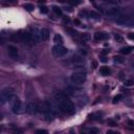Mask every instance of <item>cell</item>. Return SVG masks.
Wrapping results in <instances>:
<instances>
[{"label": "cell", "mask_w": 134, "mask_h": 134, "mask_svg": "<svg viewBox=\"0 0 134 134\" xmlns=\"http://www.w3.org/2000/svg\"><path fill=\"white\" fill-rule=\"evenodd\" d=\"M56 98H57V102L59 104V107L61 109V111L65 114L68 115H72L75 113V107L73 103L69 100V98L64 94L62 92H59L56 94Z\"/></svg>", "instance_id": "cell-1"}, {"label": "cell", "mask_w": 134, "mask_h": 134, "mask_svg": "<svg viewBox=\"0 0 134 134\" xmlns=\"http://www.w3.org/2000/svg\"><path fill=\"white\" fill-rule=\"evenodd\" d=\"M14 96V89L11 88V87H5L1 90L0 92V101H1V104L7 103L8 101L10 102V100Z\"/></svg>", "instance_id": "cell-2"}, {"label": "cell", "mask_w": 134, "mask_h": 134, "mask_svg": "<svg viewBox=\"0 0 134 134\" xmlns=\"http://www.w3.org/2000/svg\"><path fill=\"white\" fill-rule=\"evenodd\" d=\"M87 77H86V73L84 72H74L70 75V82L74 85H82L85 81H86Z\"/></svg>", "instance_id": "cell-3"}, {"label": "cell", "mask_w": 134, "mask_h": 134, "mask_svg": "<svg viewBox=\"0 0 134 134\" xmlns=\"http://www.w3.org/2000/svg\"><path fill=\"white\" fill-rule=\"evenodd\" d=\"M10 104H11V109L15 114H18L21 112V101L19 97L17 96H13L10 100Z\"/></svg>", "instance_id": "cell-4"}, {"label": "cell", "mask_w": 134, "mask_h": 134, "mask_svg": "<svg viewBox=\"0 0 134 134\" xmlns=\"http://www.w3.org/2000/svg\"><path fill=\"white\" fill-rule=\"evenodd\" d=\"M51 52L56 58H61L67 55L68 49L66 47H64L63 45H55L51 49Z\"/></svg>", "instance_id": "cell-5"}, {"label": "cell", "mask_w": 134, "mask_h": 134, "mask_svg": "<svg viewBox=\"0 0 134 134\" xmlns=\"http://www.w3.org/2000/svg\"><path fill=\"white\" fill-rule=\"evenodd\" d=\"M46 105H47V107L49 108L50 112L54 115H58L60 113L61 109H60L59 104H58L57 101H47V102H46Z\"/></svg>", "instance_id": "cell-6"}, {"label": "cell", "mask_w": 134, "mask_h": 134, "mask_svg": "<svg viewBox=\"0 0 134 134\" xmlns=\"http://www.w3.org/2000/svg\"><path fill=\"white\" fill-rule=\"evenodd\" d=\"M105 14L109 17H118L121 14V11L118 7H111V8L107 9V11L105 12Z\"/></svg>", "instance_id": "cell-7"}, {"label": "cell", "mask_w": 134, "mask_h": 134, "mask_svg": "<svg viewBox=\"0 0 134 134\" xmlns=\"http://www.w3.org/2000/svg\"><path fill=\"white\" fill-rule=\"evenodd\" d=\"M26 112L28 113V114H32V115H34V114H37V112L39 111V107H38V105H37V103H34V102H31V103H28L27 105H26Z\"/></svg>", "instance_id": "cell-8"}, {"label": "cell", "mask_w": 134, "mask_h": 134, "mask_svg": "<svg viewBox=\"0 0 134 134\" xmlns=\"http://www.w3.org/2000/svg\"><path fill=\"white\" fill-rule=\"evenodd\" d=\"M31 34L33 36V39H34V42L36 43H39L41 40V30H39L38 27H33L32 31H31Z\"/></svg>", "instance_id": "cell-9"}, {"label": "cell", "mask_w": 134, "mask_h": 134, "mask_svg": "<svg viewBox=\"0 0 134 134\" xmlns=\"http://www.w3.org/2000/svg\"><path fill=\"white\" fill-rule=\"evenodd\" d=\"M20 34V37H21V41L22 42H26V43H33L34 42V39L31 33H27V32H21Z\"/></svg>", "instance_id": "cell-10"}, {"label": "cell", "mask_w": 134, "mask_h": 134, "mask_svg": "<svg viewBox=\"0 0 134 134\" xmlns=\"http://www.w3.org/2000/svg\"><path fill=\"white\" fill-rule=\"evenodd\" d=\"M8 52H9V56L12 58V59H14V60L18 59V56H19L18 49H17V47H15V46L10 45L9 48H8Z\"/></svg>", "instance_id": "cell-11"}, {"label": "cell", "mask_w": 134, "mask_h": 134, "mask_svg": "<svg viewBox=\"0 0 134 134\" xmlns=\"http://www.w3.org/2000/svg\"><path fill=\"white\" fill-rule=\"evenodd\" d=\"M115 21H116V23H118V24H120V25H125L129 22V18H128L127 15H124L123 13H121L118 17L115 18Z\"/></svg>", "instance_id": "cell-12"}, {"label": "cell", "mask_w": 134, "mask_h": 134, "mask_svg": "<svg viewBox=\"0 0 134 134\" xmlns=\"http://www.w3.org/2000/svg\"><path fill=\"white\" fill-rule=\"evenodd\" d=\"M88 103V98L85 95H80V96H77V104L79 107H83L85 105Z\"/></svg>", "instance_id": "cell-13"}, {"label": "cell", "mask_w": 134, "mask_h": 134, "mask_svg": "<svg viewBox=\"0 0 134 134\" xmlns=\"http://www.w3.org/2000/svg\"><path fill=\"white\" fill-rule=\"evenodd\" d=\"M71 62L74 64L75 66H81L84 63V58L82 56H74L71 59Z\"/></svg>", "instance_id": "cell-14"}, {"label": "cell", "mask_w": 134, "mask_h": 134, "mask_svg": "<svg viewBox=\"0 0 134 134\" xmlns=\"http://www.w3.org/2000/svg\"><path fill=\"white\" fill-rule=\"evenodd\" d=\"M93 38H94L95 41H102V40L108 39V35L106 33H95Z\"/></svg>", "instance_id": "cell-15"}, {"label": "cell", "mask_w": 134, "mask_h": 134, "mask_svg": "<svg viewBox=\"0 0 134 134\" xmlns=\"http://www.w3.org/2000/svg\"><path fill=\"white\" fill-rule=\"evenodd\" d=\"M49 39V31L47 28H42L41 30V40L42 41H47Z\"/></svg>", "instance_id": "cell-16"}, {"label": "cell", "mask_w": 134, "mask_h": 134, "mask_svg": "<svg viewBox=\"0 0 134 134\" xmlns=\"http://www.w3.org/2000/svg\"><path fill=\"white\" fill-rule=\"evenodd\" d=\"M54 42L56 43V45H62L63 43V38L60 34H56L54 36Z\"/></svg>", "instance_id": "cell-17"}, {"label": "cell", "mask_w": 134, "mask_h": 134, "mask_svg": "<svg viewBox=\"0 0 134 134\" xmlns=\"http://www.w3.org/2000/svg\"><path fill=\"white\" fill-rule=\"evenodd\" d=\"M100 72H101L103 75H105V77H107V75H109L110 73H111V70H110V68H109V67H107V66H103V67H101Z\"/></svg>", "instance_id": "cell-18"}, {"label": "cell", "mask_w": 134, "mask_h": 134, "mask_svg": "<svg viewBox=\"0 0 134 134\" xmlns=\"http://www.w3.org/2000/svg\"><path fill=\"white\" fill-rule=\"evenodd\" d=\"M80 39H81V41L82 42H88L89 40L91 39V36L89 34H82L80 36Z\"/></svg>", "instance_id": "cell-19"}, {"label": "cell", "mask_w": 134, "mask_h": 134, "mask_svg": "<svg viewBox=\"0 0 134 134\" xmlns=\"http://www.w3.org/2000/svg\"><path fill=\"white\" fill-rule=\"evenodd\" d=\"M132 49H133V47H121L119 49V52L123 55H129L132 51Z\"/></svg>", "instance_id": "cell-20"}, {"label": "cell", "mask_w": 134, "mask_h": 134, "mask_svg": "<svg viewBox=\"0 0 134 134\" xmlns=\"http://www.w3.org/2000/svg\"><path fill=\"white\" fill-rule=\"evenodd\" d=\"M12 41H14V42H22L21 41V37H20V34H13L12 35Z\"/></svg>", "instance_id": "cell-21"}, {"label": "cell", "mask_w": 134, "mask_h": 134, "mask_svg": "<svg viewBox=\"0 0 134 134\" xmlns=\"http://www.w3.org/2000/svg\"><path fill=\"white\" fill-rule=\"evenodd\" d=\"M52 11L56 13V15L62 16V10H61V8H59V7H52Z\"/></svg>", "instance_id": "cell-22"}, {"label": "cell", "mask_w": 134, "mask_h": 134, "mask_svg": "<svg viewBox=\"0 0 134 134\" xmlns=\"http://www.w3.org/2000/svg\"><path fill=\"white\" fill-rule=\"evenodd\" d=\"M113 59H114V62H116V63H124L125 62V59L120 56H114Z\"/></svg>", "instance_id": "cell-23"}, {"label": "cell", "mask_w": 134, "mask_h": 134, "mask_svg": "<svg viewBox=\"0 0 134 134\" xmlns=\"http://www.w3.org/2000/svg\"><path fill=\"white\" fill-rule=\"evenodd\" d=\"M24 9L26 11H28V12H32V11H34L35 7H34V4H32V3H25L24 4Z\"/></svg>", "instance_id": "cell-24"}, {"label": "cell", "mask_w": 134, "mask_h": 134, "mask_svg": "<svg viewBox=\"0 0 134 134\" xmlns=\"http://www.w3.org/2000/svg\"><path fill=\"white\" fill-rule=\"evenodd\" d=\"M66 31H67V33H69V35H71V36H78V34H79L77 31L72 30L70 27H66Z\"/></svg>", "instance_id": "cell-25"}, {"label": "cell", "mask_w": 134, "mask_h": 134, "mask_svg": "<svg viewBox=\"0 0 134 134\" xmlns=\"http://www.w3.org/2000/svg\"><path fill=\"white\" fill-rule=\"evenodd\" d=\"M89 16H91L92 18H94V19H100V15L96 14L95 12H90V13H89Z\"/></svg>", "instance_id": "cell-26"}, {"label": "cell", "mask_w": 134, "mask_h": 134, "mask_svg": "<svg viewBox=\"0 0 134 134\" xmlns=\"http://www.w3.org/2000/svg\"><path fill=\"white\" fill-rule=\"evenodd\" d=\"M114 38H115V40H116L117 42H123V41H124V38L121 37L120 35H118V34H116L115 36H114Z\"/></svg>", "instance_id": "cell-27"}, {"label": "cell", "mask_w": 134, "mask_h": 134, "mask_svg": "<svg viewBox=\"0 0 134 134\" xmlns=\"http://www.w3.org/2000/svg\"><path fill=\"white\" fill-rule=\"evenodd\" d=\"M40 12H41L42 14H47V13H48V9H47V7L43 5V7L40 8Z\"/></svg>", "instance_id": "cell-28"}, {"label": "cell", "mask_w": 134, "mask_h": 134, "mask_svg": "<svg viewBox=\"0 0 134 134\" xmlns=\"http://www.w3.org/2000/svg\"><path fill=\"white\" fill-rule=\"evenodd\" d=\"M125 85L128 86V87H130V86H133L134 85V82H133L132 80H130V79L129 80H126L125 81Z\"/></svg>", "instance_id": "cell-29"}, {"label": "cell", "mask_w": 134, "mask_h": 134, "mask_svg": "<svg viewBox=\"0 0 134 134\" xmlns=\"http://www.w3.org/2000/svg\"><path fill=\"white\" fill-rule=\"evenodd\" d=\"M107 124H108L110 127H116V126H117V125H116L115 121H113L112 119H109V120L107 121Z\"/></svg>", "instance_id": "cell-30"}, {"label": "cell", "mask_w": 134, "mask_h": 134, "mask_svg": "<svg viewBox=\"0 0 134 134\" xmlns=\"http://www.w3.org/2000/svg\"><path fill=\"white\" fill-rule=\"evenodd\" d=\"M120 100H121V95H120V94H118V95H116V96L113 98V103H114V104H116L117 102H119Z\"/></svg>", "instance_id": "cell-31"}, {"label": "cell", "mask_w": 134, "mask_h": 134, "mask_svg": "<svg viewBox=\"0 0 134 134\" xmlns=\"http://www.w3.org/2000/svg\"><path fill=\"white\" fill-rule=\"evenodd\" d=\"M89 134H98V129H96V128H92V129L89 130Z\"/></svg>", "instance_id": "cell-32"}, {"label": "cell", "mask_w": 134, "mask_h": 134, "mask_svg": "<svg viewBox=\"0 0 134 134\" xmlns=\"http://www.w3.org/2000/svg\"><path fill=\"white\" fill-rule=\"evenodd\" d=\"M36 134H48V133H47V131H46V130H38L36 132Z\"/></svg>", "instance_id": "cell-33"}, {"label": "cell", "mask_w": 134, "mask_h": 134, "mask_svg": "<svg viewBox=\"0 0 134 134\" xmlns=\"http://www.w3.org/2000/svg\"><path fill=\"white\" fill-rule=\"evenodd\" d=\"M91 66H92L93 69H95V68L97 67V62H96V61H93V62L91 63Z\"/></svg>", "instance_id": "cell-34"}, {"label": "cell", "mask_w": 134, "mask_h": 134, "mask_svg": "<svg viewBox=\"0 0 134 134\" xmlns=\"http://www.w3.org/2000/svg\"><path fill=\"white\" fill-rule=\"evenodd\" d=\"M128 38L131 39V40H134V33H130L129 35H128Z\"/></svg>", "instance_id": "cell-35"}, {"label": "cell", "mask_w": 134, "mask_h": 134, "mask_svg": "<svg viewBox=\"0 0 134 134\" xmlns=\"http://www.w3.org/2000/svg\"><path fill=\"white\" fill-rule=\"evenodd\" d=\"M101 57V61L102 62H107V58L106 57H104V56H100Z\"/></svg>", "instance_id": "cell-36"}, {"label": "cell", "mask_w": 134, "mask_h": 134, "mask_svg": "<svg viewBox=\"0 0 134 134\" xmlns=\"http://www.w3.org/2000/svg\"><path fill=\"white\" fill-rule=\"evenodd\" d=\"M128 125L131 127H134V120H128Z\"/></svg>", "instance_id": "cell-37"}, {"label": "cell", "mask_w": 134, "mask_h": 134, "mask_svg": "<svg viewBox=\"0 0 134 134\" xmlns=\"http://www.w3.org/2000/svg\"><path fill=\"white\" fill-rule=\"evenodd\" d=\"M107 134H119L118 132H115V131H112V130H109L107 132Z\"/></svg>", "instance_id": "cell-38"}, {"label": "cell", "mask_w": 134, "mask_h": 134, "mask_svg": "<svg viewBox=\"0 0 134 134\" xmlns=\"http://www.w3.org/2000/svg\"><path fill=\"white\" fill-rule=\"evenodd\" d=\"M74 23H75V24H78V25H82V23H81V21L79 19H75L74 20Z\"/></svg>", "instance_id": "cell-39"}, {"label": "cell", "mask_w": 134, "mask_h": 134, "mask_svg": "<svg viewBox=\"0 0 134 134\" xmlns=\"http://www.w3.org/2000/svg\"><path fill=\"white\" fill-rule=\"evenodd\" d=\"M133 68H134V62H133Z\"/></svg>", "instance_id": "cell-40"}]
</instances>
